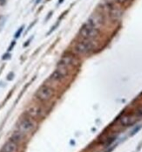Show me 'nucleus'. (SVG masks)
Listing matches in <instances>:
<instances>
[{
    "label": "nucleus",
    "instance_id": "nucleus-13",
    "mask_svg": "<svg viewBox=\"0 0 142 152\" xmlns=\"http://www.w3.org/2000/svg\"><path fill=\"white\" fill-rule=\"evenodd\" d=\"M142 129V125L141 124V125H138L137 127H135L133 130H132V132H131V134H130V136L131 137H133V136H134V135H136L141 129Z\"/></svg>",
    "mask_w": 142,
    "mask_h": 152
},
{
    "label": "nucleus",
    "instance_id": "nucleus-1",
    "mask_svg": "<svg viewBox=\"0 0 142 152\" xmlns=\"http://www.w3.org/2000/svg\"><path fill=\"white\" fill-rule=\"evenodd\" d=\"M37 129V122L36 120L25 115L21 118L17 124V130L24 134L25 136H29L32 134Z\"/></svg>",
    "mask_w": 142,
    "mask_h": 152
},
{
    "label": "nucleus",
    "instance_id": "nucleus-17",
    "mask_svg": "<svg viewBox=\"0 0 142 152\" xmlns=\"http://www.w3.org/2000/svg\"><path fill=\"white\" fill-rule=\"evenodd\" d=\"M11 56H10V53H6V54H4V56H3V60H6V59H8V58H10Z\"/></svg>",
    "mask_w": 142,
    "mask_h": 152
},
{
    "label": "nucleus",
    "instance_id": "nucleus-5",
    "mask_svg": "<svg viewBox=\"0 0 142 152\" xmlns=\"http://www.w3.org/2000/svg\"><path fill=\"white\" fill-rule=\"evenodd\" d=\"M25 115L31 117L34 120L43 118L45 115V110L38 105H32L28 107L25 110Z\"/></svg>",
    "mask_w": 142,
    "mask_h": 152
},
{
    "label": "nucleus",
    "instance_id": "nucleus-3",
    "mask_svg": "<svg viewBox=\"0 0 142 152\" xmlns=\"http://www.w3.org/2000/svg\"><path fill=\"white\" fill-rule=\"evenodd\" d=\"M54 96V90L48 85L41 86L35 94V97L41 102H48Z\"/></svg>",
    "mask_w": 142,
    "mask_h": 152
},
{
    "label": "nucleus",
    "instance_id": "nucleus-22",
    "mask_svg": "<svg viewBox=\"0 0 142 152\" xmlns=\"http://www.w3.org/2000/svg\"><path fill=\"white\" fill-rule=\"evenodd\" d=\"M0 152H4V151H0Z\"/></svg>",
    "mask_w": 142,
    "mask_h": 152
},
{
    "label": "nucleus",
    "instance_id": "nucleus-15",
    "mask_svg": "<svg viewBox=\"0 0 142 152\" xmlns=\"http://www.w3.org/2000/svg\"><path fill=\"white\" fill-rule=\"evenodd\" d=\"M24 26H20L19 27V29L17 31V32L15 33V38L16 39H17V38H19L20 37V35H21V33H22V31H23V30H24Z\"/></svg>",
    "mask_w": 142,
    "mask_h": 152
},
{
    "label": "nucleus",
    "instance_id": "nucleus-21",
    "mask_svg": "<svg viewBox=\"0 0 142 152\" xmlns=\"http://www.w3.org/2000/svg\"><path fill=\"white\" fill-rule=\"evenodd\" d=\"M40 1H41V0H37V1H36V4H38V3H39Z\"/></svg>",
    "mask_w": 142,
    "mask_h": 152
},
{
    "label": "nucleus",
    "instance_id": "nucleus-20",
    "mask_svg": "<svg viewBox=\"0 0 142 152\" xmlns=\"http://www.w3.org/2000/svg\"><path fill=\"white\" fill-rule=\"evenodd\" d=\"M113 148H114V147H113ZM113 148H111L110 150H108V151H105V152H111L112 150H113Z\"/></svg>",
    "mask_w": 142,
    "mask_h": 152
},
{
    "label": "nucleus",
    "instance_id": "nucleus-8",
    "mask_svg": "<svg viewBox=\"0 0 142 152\" xmlns=\"http://www.w3.org/2000/svg\"><path fill=\"white\" fill-rule=\"evenodd\" d=\"M2 151L4 152H20V144L16 142L9 139L2 148Z\"/></svg>",
    "mask_w": 142,
    "mask_h": 152
},
{
    "label": "nucleus",
    "instance_id": "nucleus-12",
    "mask_svg": "<svg viewBox=\"0 0 142 152\" xmlns=\"http://www.w3.org/2000/svg\"><path fill=\"white\" fill-rule=\"evenodd\" d=\"M110 14L112 18L118 19V18H120V17L121 15V12L118 9H116V8H112L110 11Z\"/></svg>",
    "mask_w": 142,
    "mask_h": 152
},
{
    "label": "nucleus",
    "instance_id": "nucleus-6",
    "mask_svg": "<svg viewBox=\"0 0 142 152\" xmlns=\"http://www.w3.org/2000/svg\"><path fill=\"white\" fill-rule=\"evenodd\" d=\"M59 63L70 70L71 67H73V66H76L79 65V60L77 59V57L74 54L65 53L62 56V58L59 61Z\"/></svg>",
    "mask_w": 142,
    "mask_h": 152
},
{
    "label": "nucleus",
    "instance_id": "nucleus-18",
    "mask_svg": "<svg viewBox=\"0 0 142 152\" xmlns=\"http://www.w3.org/2000/svg\"><path fill=\"white\" fill-rule=\"evenodd\" d=\"M6 4V0H0V6H4Z\"/></svg>",
    "mask_w": 142,
    "mask_h": 152
},
{
    "label": "nucleus",
    "instance_id": "nucleus-10",
    "mask_svg": "<svg viewBox=\"0 0 142 152\" xmlns=\"http://www.w3.org/2000/svg\"><path fill=\"white\" fill-rule=\"evenodd\" d=\"M25 138H26V136H25L24 134H22L18 130H16V131H14L12 133V135L10 139L16 142L17 143H18V144H21L22 142H24L25 141Z\"/></svg>",
    "mask_w": 142,
    "mask_h": 152
},
{
    "label": "nucleus",
    "instance_id": "nucleus-14",
    "mask_svg": "<svg viewBox=\"0 0 142 152\" xmlns=\"http://www.w3.org/2000/svg\"><path fill=\"white\" fill-rule=\"evenodd\" d=\"M5 17L3 15H0V31L4 28V26L5 24Z\"/></svg>",
    "mask_w": 142,
    "mask_h": 152
},
{
    "label": "nucleus",
    "instance_id": "nucleus-19",
    "mask_svg": "<svg viewBox=\"0 0 142 152\" xmlns=\"http://www.w3.org/2000/svg\"><path fill=\"white\" fill-rule=\"evenodd\" d=\"M117 2H119V3H120V4H122V3H125L126 1H128V0H116Z\"/></svg>",
    "mask_w": 142,
    "mask_h": 152
},
{
    "label": "nucleus",
    "instance_id": "nucleus-4",
    "mask_svg": "<svg viewBox=\"0 0 142 152\" xmlns=\"http://www.w3.org/2000/svg\"><path fill=\"white\" fill-rule=\"evenodd\" d=\"M79 35L84 39H93L99 35V30L90 23H85L79 30Z\"/></svg>",
    "mask_w": 142,
    "mask_h": 152
},
{
    "label": "nucleus",
    "instance_id": "nucleus-16",
    "mask_svg": "<svg viewBox=\"0 0 142 152\" xmlns=\"http://www.w3.org/2000/svg\"><path fill=\"white\" fill-rule=\"evenodd\" d=\"M15 44H16V42H15V41H13V42H12V44H11L10 47L8 48V51H11V50H12V49H13V46H15Z\"/></svg>",
    "mask_w": 142,
    "mask_h": 152
},
{
    "label": "nucleus",
    "instance_id": "nucleus-2",
    "mask_svg": "<svg viewBox=\"0 0 142 152\" xmlns=\"http://www.w3.org/2000/svg\"><path fill=\"white\" fill-rule=\"evenodd\" d=\"M95 47L96 44L93 39H83L82 41H79L76 43L74 46V50L78 54L85 55L93 51Z\"/></svg>",
    "mask_w": 142,
    "mask_h": 152
},
{
    "label": "nucleus",
    "instance_id": "nucleus-11",
    "mask_svg": "<svg viewBox=\"0 0 142 152\" xmlns=\"http://www.w3.org/2000/svg\"><path fill=\"white\" fill-rule=\"evenodd\" d=\"M64 79V77L59 72H58L57 70H55L50 76V80L54 81V82H60L63 80Z\"/></svg>",
    "mask_w": 142,
    "mask_h": 152
},
{
    "label": "nucleus",
    "instance_id": "nucleus-9",
    "mask_svg": "<svg viewBox=\"0 0 142 152\" xmlns=\"http://www.w3.org/2000/svg\"><path fill=\"white\" fill-rule=\"evenodd\" d=\"M87 22L90 23L93 26H94L95 28H97L99 30V28L101 26V25L103 23V19L99 14H93L88 18Z\"/></svg>",
    "mask_w": 142,
    "mask_h": 152
},
{
    "label": "nucleus",
    "instance_id": "nucleus-7",
    "mask_svg": "<svg viewBox=\"0 0 142 152\" xmlns=\"http://www.w3.org/2000/svg\"><path fill=\"white\" fill-rule=\"evenodd\" d=\"M139 119H140L139 116L134 112V113H128V114H125V115H121L119 120L122 126L129 127V126H133L134 123H136Z\"/></svg>",
    "mask_w": 142,
    "mask_h": 152
}]
</instances>
